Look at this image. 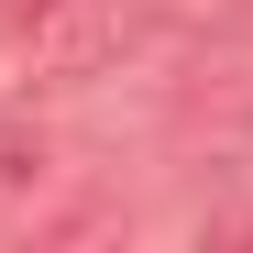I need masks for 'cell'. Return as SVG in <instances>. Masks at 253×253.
I'll return each instance as SVG.
<instances>
[{
    "mask_svg": "<svg viewBox=\"0 0 253 253\" xmlns=\"http://www.w3.org/2000/svg\"><path fill=\"white\" fill-rule=\"evenodd\" d=\"M165 22V0H44L22 22V55L33 77H110L121 55H143Z\"/></svg>",
    "mask_w": 253,
    "mask_h": 253,
    "instance_id": "6da1fadb",
    "label": "cell"
},
{
    "mask_svg": "<svg viewBox=\"0 0 253 253\" xmlns=\"http://www.w3.org/2000/svg\"><path fill=\"white\" fill-rule=\"evenodd\" d=\"M33 11H44V0H0V22H11V33H22V22H33Z\"/></svg>",
    "mask_w": 253,
    "mask_h": 253,
    "instance_id": "7a4b0ae2",
    "label": "cell"
}]
</instances>
